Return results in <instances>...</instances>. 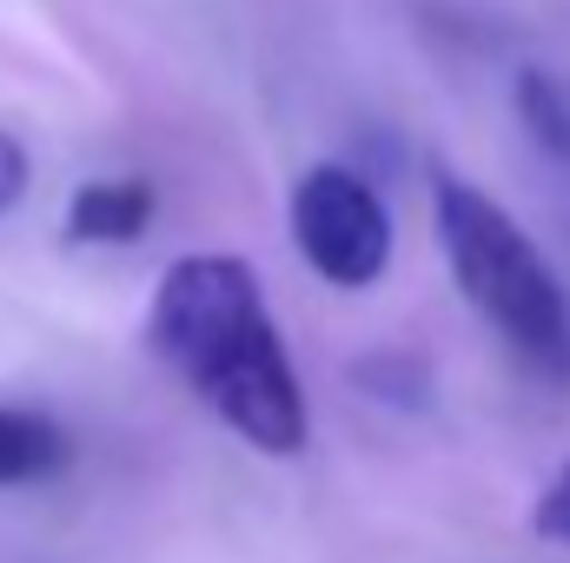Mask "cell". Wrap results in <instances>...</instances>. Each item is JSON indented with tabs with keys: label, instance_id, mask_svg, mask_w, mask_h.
<instances>
[{
	"label": "cell",
	"instance_id": "obj_1",
	"mask_svg": "<svg viewBox=\"0 0 570 563\" xmlns=\"http://www.w3.org/2000/svg\"><path fill=\"white\" fill-rule=\"evenodd\" d=\"M153 358L266 457H298L312 437V405L292 372L279 325L266 312L259 273L233 253H186L166 266L146 305Z\"/></svg>",
	"mask_w": 570,
	"mask_h": 563
},
{
	"label": "cell",
	"instance_id": "obj_2",
	"mask_svg": "<svg viewBox=\"0 0 570 563\" xmlns=\"http://www.w3.org/2000/svg\"><path fill=\"white\" fill-rule=\"evenodd\" d=\"M431 226L464 305L551 385H570V292L538 239L471 179H431Z\"/></svg>",
	"mask_w": 570,
	"mask_h": 563
},
{
	"label": "cell",
	"instance_id": "obj_3",
	"mask_svg": "<svg viewBox=\"0 0 570 563\" xmlns=\"http://www.w3.org/2000/svg\"><path fill=\"white\" fill-rule=\"evenodd\" d=\"M292 239L305 266L338 292H365L392 266V213L352 166H312L292 186Z\"/></svg>",
	"mask_w": 570,
	"mask_h": 563
},
{
	"label": "cell",
	"instance_id": "obj_4",
	"mask_svg": "<svg viewBox=\"0 0 570 563\" xmlns=\"http://www.w3.org/2000/svg\"><path fill=\"white\" fill-rule=\"evenodd\" d=\"M153 226V186L146 179H87L67 206L73 246H127Z\"/></svg>",
	"mask_w": 570,
	"mask_h": 563
},
{
	"label": "cell",
	"instance_id": "obj_5",
	"mask_svg": "<svg viewBox=\"0 0 570 563\" xmlns=\"http://www.w3.org/2000/svg\"><path fill=\"white\" fill-rule=\"evenodd\" d=\"M67 457H73V444H67V431L47 418V412L0 405V491H20V484L53 477Z\"/></svg>",
	"mask_w": 570,
	"mask_h": 563
},
{
	"label": "cell",
	"instance_id": "obj_6",
	"mask_svg": "<svg viewBox=\"0 0 570 563\" xmlns=\"http://www.w3.org/2000/svg\"><path fill=\"white\" fill-rule=\"evenodd\" d=\"M518 113L551 159H570V87L558 73H518Z\"/></svg>",
	"mask_w": 570,
	"mask_h": 563
},
{
	"label": "cell",
	"instance_id": "obj_7",
	"mask_svg": "<svg viewBox=\"0 0 570 563\" xmlns=\"http://www.w3.org/2000/svg\"><path fill=\"white\" fill-rule=\"evenodd\" d=\"M531 524H538V537H551V544H564V551H570V464L544 484V497H538Z\"/></svg>",
	"mask_w": 570,
	"mask_h": 563
},
{
	"label": "cell",
	"instance_id": "obj_8",
	"mask_svg": "<svg viewBox=\"0 0 570 563\" xmlns=\"http://www.w3.org/2000/svg\"><path fill=\"white\" fill-rule=\"evenodd\" d=\"M27 186H33V159H27V146L13 140V134H0V219L27 199Z\"/></svg>",
	"mask_w": 570,
	"mask_h": 563
}]
</instances>
